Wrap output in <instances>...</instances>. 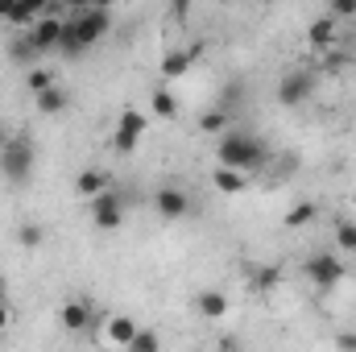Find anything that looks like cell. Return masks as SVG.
Returning a JSON list of instances; mask_svg holds the SVG:
<instances>
[{"mask_svg":"<svg viewBox=\"0 0 356 352\" xmlns=\"http://www.w3.org/2000/svg\"><path fill=\"white\" fill-rule=\"evenodd\" d=\"M145 133H149L145 112H137V108H120L116 129H112V150H116V154H133V150L141 145V137H145Z\"/></svg>","mask_w":356,"mask_h":352,"instance_id":"obj_4","label":"cell"},{"mask_svg":"<svg viewBox=\"0 0 356 352\" xmlns=\"http://www.w3.org/2000/svg\"><path fill=\"white\" fill-rule=\"evenodd\" d=\"M108 29H112L108 4H75V8L63 17V42H58V50L75 58V54L91 50Z\"/></svg>","mask_w":356,"mask_h":352,"instance_id":"obj_1","label":"cell"},{"mask_svg":"<svg viewBox=\"0 0 356 352\" xmlns=\"http://www.w3.org/2000/svg\"><path fill=\"white\" fill-rule=\"evenodd\" d=\"M336 245H340L344 253H353V249H356V224H353V220H344V224L336 228Z\"/></svg>","mask_w":356,"mask_h":352,"instance_id":"obj_25","label":"cell"},{"mask_svg":"<svg viewBox=\"0 0 356 352\" xmlns=\"http://www.w3.org/2000/svg\"><path fill=\"white\" fill-rule=\"evenodd\" d=\"M348 265H353V269H356V249H353V253H348Z\"/></svg>","mask_w":356,"mask_h":352,"instance_id":"obj_32","label":"cell"},{"mask_svg":"<svg viewBox=\"0 0 356 352\" xmlns=\"http://www.w3.org/2000/svg\"><path fill=\"white\" fill-rule=\"evenodd\" d=\"M25 83H29V91H33V95H42V91L54 88V71H50V67H29Z\"/></svg>","mask_w":356,"mask_h":352,"instance_id":"obj_22","label":"cell"},{"mask_svg":"<svg viewBox=\"0 0 356 352\" xmlns=\"http://www.w3.org/2000/svg\"><path fill=\"white\" fill-rule=\"evenodd\" d=\"M336 349L340 352H356V332H340V336H336Z\"/></svg>","mask_w":356,"mask_h":352,"instance_id":"obj_28","label":"cell"},{"mask_svg":"<svg viewBox=\"0 0 356 352\" xmlns=\"http://www.w3.org/2000/svg\"><path fill=\"white\" fill-rule=\"evenodd\" d=\"M0 307H8V286H4V278H0Z\"/></svg>","mask_w":356,"mask_h":352,"instance_id":"obj_31","label":"cell"},{"mask_svg":"<svg viewBox=\"0 0 356 352\" xmlns=\"http://www.w3.org/2000/svg\"><path fill=\"white\" fill-rule=\"evenodd\" d=\"M25 38H29V46H33L38 54L58 50V42H63V17H58V8H50V13H46V17H42Z\"/></svg>","mask_w":356,"mask_h":352,"instance_id":"obj_8","label":"cell"},{"mask_svg":"<svg viewBox=\"0 0 356 352\" xmlns=\"http://www.w3.org/2000/svg\"><path fill=\"white\" fill-rule=\"evenodd\" d=\"M195 54H199V50H170V54L162 58V79H182V75L191 71Z\"/></svg>","mask_w":356,"mask_h":352,"instance_id":"obj_16","label":"cell"},{"mask_svg":"<svg viewBox=\"0 0 356 352\" xmlns=\"http://www.w3.org/2000/svg\"><path fill=\"white\" fill-rule=\"evenodd\" d=\"M91 224L99 228V232H116L120 224H124V203H120V195L116 191H104L99 199H91Z\"/></svg>","mask_w":356,"mask_h":352,"instance_id":"obj_6","label":"cell"},{"mask_svg":"<svg viewBox=\"0 0 356 352\" xmlns=\"http://www.w3.org/2000/svg\"><path fill=\"white\" fill-rule=\"evenodd\" d=\"M344 273H348V265L340 262L336 253H311V257H307V278H311L319 290H332L336 282H344Z\"/></svg>","mask_w":356,"mask_h":352,"instance_id":"obj_5","label":"cell"},{"mask_svg":"<svg viewBox=\"0 0 356 352\" xmlns=\"http://www.w3.org/2000/svg\"><path fill=\"white\" fill-rule=\"evenodd\" d=\"M149 108H154V116H162V120H175L178 116V99L170 88H158L149 95Z\"/></svg>","mask_w":356,"mask_h":352,"instance_id":"obj_20","label":"cell"},{"mask_svg":"<svg viewBox=\"0 0 356 352\" xmlns=\"http://www.w3.org/2000/svg\"><path fill=\"white\" fill-rule=\"evenodd\" d=\"M8 319H13V315H8V307H0V332L8 328Z\"/></svg>","mask_w":356,"mask_h":352,"instance_id":"obj_30","label":"cell"},{"mask_svg":"<svg viewBox=\"0 0 356 352\" xmlns=\"http://www.w3.org/2000/svg\"><path fill=\"white\" fill-rule=\"evenodd\" d=\"M307 38H311V46H336V38H340V25L323 13V17H315L311 25H307Z\"/></svg>","mask_w":356,"mask_h":352,"instance_id":"obj_14","label":"cell"},{"mask_svg":"<svg viewBox=\"0 0 356 352\" xmlns=\"http://www.w3.org/2000/svg\"><path fill=\"white\" fill-rule=\"evenodd\" d=\"M199 129H203V133H228V112H224V108H207V112L199 116Z\"/></svg>","mask_w":356,"mask_h":352,"instance_id":"obj_23","label":"cell"},{"mask_svg":"<svg viewBox=\"0 0 356 352\" xmlns=\"http://www.w3.org/2000/svg\"><path fill=\"white\" fill-rule=\"evenodd\" d=\"M311 88H315V75H311V71H286V75L277 79V104L298 108L302 99H311Z\"/></svg>","mask_w":356,"mask_h":352,"instance_id":"obj_7","label":"cell"},{"mask_svg":"<svg viewBox=\"0 0 356 352\" xmlns=\"http://www.w3.org/2000/svg\"><path fill=\"white\" fill-rule=\"evenodd\" d=\"M327 17H332V21L356 17V0H332V4H327Z\"/></svg>","mask_w":356,"mask_h":352,"instance_id":"obj_26","label":"cell"},{"mask_svg":"<svg viewBox=\"0 0 356 352\" xmlns=\"http://www.w3.org/2000/svg\"><path fill=\"white\" fill-rule=\"evenodd\" d=\"M245 182H249V178L236 175V170H228V166H211V186H216L220 195H241Z\"/></svg>","mask_w":356,"mask_h":352,"instance_id":"obj_17","label":"cell"},{"mask_svg":"<svg viewBox=\"0 0 356 352\" xmlns=\"http://www.w3.org/2000/svg\"><path fill=\"white\" fill-rule=\"evenodd\" d=\"M154 207H158L162 220H182V216L191 211V199H186L182 186H162V191L154 195Z\"/></svg>","mask_w":356,"mask_h":352,"instance_id":"obj_10","label":"cell"},{"mask_svg":"<svg viewBox=\"0 0 356 352\" xmlns=\"http://www.w3.org/2000/svg\"><path fill=\"white\" fill-rule=\"evenodd\" d=\"M58 323H63V332H71V336L88 332L91 328V303L88 298H67V303L58 307Z\"/></svg>","mask_w":356,"mask_h":352,"instance_id":"obj_9","label":"cell"},{"mask_svg":"<svg viewBox=\"0 0 356 352\" xmlns=\"http://www.w3.org/2000/svg\"><path fill=\"white\" fill-rule=\"evenodd\" d=\"M124 352H162V336L154 332V328H141L137 336H133V344Z\"/></svg>","mask_w":356,"mask_h":352,"instance_id":"obj_21","label":"cell"},{"mask_svg":"<svg viewBox=\"0 0 356 352\" xmlns=\"http://www.w3.org/2000/svg\"><path fill=\"white\" fill-rule=\"evenodd\" d=\"M46 13H50V4H0V17L13 29H33Z\"/></svg>","mask_w":356,"mask_h":352,"instance_id":"obj_12","label":"cell"},{"mask_svg":"<svg viewBox=\"0 0 356 352\" xmlns=\"http://www.w3.org/2000/svg\"><path fill=\"white\" fill-rule=\"evenodd\" d=\"M195 311H199L203 319H224V315H228V294H224V290H203V294L195 298Z\"/></svg>","mask_w":356,"mask_h":352,"instance_id":"obj_13","label":"cell"},{"mask_svg":"<svg viewBox=\"0 0 356 352\" xmlns=\"http://www.w3.org/2000/svg\"><path fill=\"white\" fill-rule=\"evenodd\" d=\"M137 332H141V323H137L133 315H108V319H104V340L116 344V349H129Z\"/></svg>","mask_w":356,"mask_h":352,"instance_id":"obj_11","label":"cell"},{"mask_svg":"<svg viewBox=\"0 0 356 352\" xmlns=\"http://www.w3.org/2000/svg\"><path fill=\"white\" fill-rule=\"evenodd\" d=\"M67 99H71V95H67V91L58 88V83H54L50 91H42V95H33V108H38L42 116H58V112L67 108Z\"/></svg>","mask_w":356,"mask_h":352,"instance_id":"obj_18","label":"cell"},{"mask_svg":"<svg viewBox=\"0 0 356 352\" xmlns=\"http://www.w3.org/2000/svg\"><path fill=\"white\" fill-rule=\"evenodd\" d=\"M17 245H21V249H38V245H46V228H38V224H21V228H17Z\"/></svg>","mask_w":356,"mask_h":352,"instance_id":"obj_24","label":"cell"},{"mask_svg":"<svg viewBox=\"0 0 356 352\" xmlns=\"http://www.w3.org/2000/svg\"><path fill=\"white\" fill-rule=\"evenodd\" d=\"M315 216H319V211H315V203H311V199H302V203H294V207L286 211V220H282V224H286L290 232H298V228L315 224Z\"/></svg>","mask_w":356,"mask_h":352,"instance_id":"obj_19","label":"cell"},{"mask_svg":"<svg viewBox=\"0 0 356 352\" xmlns=\"http://www.w3.org/2000/svg\"><path fill=\"white\" fill-rule=\"evenodd\" d=\"M75 191H79V199H99L104 191H112V182H108V175H99V170H83V175L75 178Z\"/></svg>","mask_w":356,"mask_h":352,"instance_id":"obj_15","label":"cell"},{"mask_svg":"<svg viewBox=\"0 0 356 352\" xmlns=\"http://www.w3.org/2000/svg\"><path fill=\"white\" fill-rule=\"evenodd\" d=\"M33 158H38L33 141H29L25 133H17V137L4 141V150H0V175L8 178V182H25V178L33 175Z\"/></svg>","mask_w":356,"mask_h":352,"instance_id":"obj_3","label":"cell"},{"mask_svg":"<svg viewBox=\"0 0 356 352\" xmlns=\"http://www.w3.org/2000/svg\"><path fill=\"white\" fill-rule=\"evenodd\" d=\"M216 162L249 178L253 170H261L269 162V150L257 133H249V129H228V133L216 141Z\"/></svg>","mask_w":356,"mask_h":352,"instance_id":"obj_2","label":"cell"},{"mask_svg":"<svg viewBox=\"0 0 356 352\" xmlns=\"http://www.w3.org/2000/svg\"><path fill=\"white\" fill-rule=\"evenodd\" d=\"M8 50H13V58H33V54H38V50L29 46V38H25V33H21V38H17V46H8Z\"/></svg>","mask_w":356,"mask_h":352,"instance_id":"obj_27","label":"cell"},{"mask_svg":"<svg viewBox=\"0 0 356 352\" xmlns=\"http://www.w3.org/2000/svg\"><path fill=\"white\" fill-rule=\"evenodd\" d=\"M277 278H282V273H277V269H273V265H269V269H261V273H257V286H273V282H277Z\"/></svg>","mask_w":356,"mask_h":352,"instance_id":"obj_29","label":"cell"}]
</instances>
